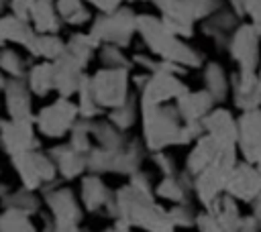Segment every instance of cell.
Wrapping results in <instances>:
<instances>
[{"mask_svg":"<svg viewBox=\"0 0 261 232\" xmlns=\"http://www.w3.org/2000/svg\"><path fill=\"white\" fill-rule=\"evenodd\" d=\"M137 31L141 33L145 45L153 55H157L163 61L177 63L186 69L194 67H204V55L184 43V39L175 37L161 18L151 16V14H141L137 16Z\"/></svg>","mask_w":261,"mask_h":232,"instance_id":"1","label":"cell"},{"mask_svg":"<svg viewBox=\"0 0 261 232\" xmlns=\"http://www.w3.org/2000/svg\"><path fill=\"white\" fill-rule=\"evenodd\" d=\"M143 110V132L145 144L151 151H163L169 144H184V118L177 106H141Z\"/></svg>","mask_w":261,"mask_h":232,"instance_id":"2","label":"cell"},{"mask_svg":"<svg viewBox=\"0 0 261 232\" xmlns=\"http://www.w3.org/2000/svg\"><path fill=\"white\" fill-rule=\"evenodd\" d=\"M237 163V147H222L218 157L194 177V191L204 208H210L214 199L224 193L228 175Z\"/></svg>","mask_w":261,"mask_h":232,"instance_id":"3","label":"cell"},{"mask_svg":"<svg viewBox=\"0 0 261 232\" xmlns=\"http://www.w3.org/2000/svg\"><path fill=\"white\" fill-rule=\"evenodd\" d=\"M137 31V16L130 8H116L112 12H104L92 26L90 35L98 43H112L118 47H126Z\"/></svg>","mask_w":261,"mask_h":232,"instance_id":"4","label":"cell"},{"mask_svg":"<svg viewBox=\"0 0 261 232\" xmlns=\"http://www.w3.org/2000/svg\"><path fill=\"white\" fill-rule=\"evenodd\" d=\"M90 85L100 108H118L128 100V67H104Z\"/></svg>","mask_w":261,"mask_h":232,"instance_id":"5","label":"cell"},{"mask_svg":"<svg viewBox=\"0 0 261 232\" xmlns=\"http://www.w3.org/2000/svg\"><path fill=\"white\" fill-rule=\"evenodd\" d=\"M226 51L239 69L257 71L261 65V35L251 22H241L228 37Z\"/></svg>","mask_w":261,"mask_h":232,"instance_id":"6","label":"cell"},{"mask_svg":"<svg viewBox=\"0 0 261 232\" xmlns=\"http://www.w3.org/2000/svg\"><path fill=\"white\" fill-rule=\"evenodd\" d=\"M188 92V85L179 79L177 73L167 69H157L149 75L145 88L141 90V106H159L175 102L181 94Z\"/></svg>","mask_w":261,"mask_h":232,"instance_id":"7","label":"cell"},{"mask_svg":"<svg viewBox=\"0 0 261 232\" xmlns=\"http://www.w3.org/2000/svg\"><path fill=\"white\" fill-rule=\"evenodd\" d=\"M230 100L239 112L261 108V77L253 69H239L230 73Z\"/></svg>","mask_w":261,"mask_h":232,"instance_id":"8","label":"cell"},{"mask_svg":"<svg viewBox=\"0 0 261 232\" xmlns=\"http://www.w3.org/2000/svg\"><path fill=\"white\" fill-rule=\"evenodd\" d=\"M237 149L241 151L243 161L255 165L261 171V108L241 112Z\"/></svg>","mask_w":261,"mask_h":232,"instance_id":"9","label":"cell"},{"mask_svg":"<svg viewBox=\"0 0 261 232\" xmlns=\"http://www.w3.org/2000/svg\"><path fill=\"white\" fill-rule=\"evenodd\" d=\"M77 110L80 108H75L67 98L61 96L51 106L43 108L39 112V116H35L37 128L45 136H63L73 126V120H75Z\"/></svg>","mask_w":261,"mask_h":232,"instance_id":"10","label":"cell"},{"mask_svg":"<svg viewBox=\"0 0 261 232\" xmlns=\"http://www.w3.org/2000/svg\"><path fill=\"white\" fill-rule=\"evenodd\" d=\"M12 163L18 169L27 189H35L43 181H51L55 177V165L43 153H37V151L18 153V155H12Z\"/></svg>","mask_w":261,"mask_h":232,"instance_id":"11","label":"cell"},{"mask_svg":"<svg viewBox=\"0 0 261 232\" xmlns=\"http://www.w3.org/2000/svg\"><path fill=\"white\" fill-rule=\"evenodd\" d=\"M224 191L237 201L251 204L261 193V171L247 161H239L228 175Z\"/></svg>","mask_w":261,"mask_h":232,"instance_id":"12","label":"cell"},{"mask_svg":"<svg viewBox=\"0 0 261 232\" xmlns=\"http://www.w3.org/2000/svg\"><path fill=\"white\" fill-rule=\"evenodd\" d=\"M204 132L216 138L224 147H237L239 142V118L222 106H214L204 118H202Z\"/></svg>","mask_w":261,"mask_h":232,"instance_id":"13","label":"cell"},{"mask_svg":"<svg viewBox=\"0 0 261 232\" xmlns=\"http://www.w3.org/2000/svg\"><path fill=\"white\" fill-rule=\"evenodd\" d=\"M33 122L35 120H14V118H10L8 122L4 120L0 122V142L6 153L18 155L24 151H33L37 147Z\"/></svg>","mask_w":261,"mask_h":232,"instance_id":"14","label":"cell"},{"mask_svg":"<svg viewBox=\"0 0 261 232\" xmlns=\"http://www.w3.org/2000/svg\"><path fill=\"white\" fill-rule=\"evenodd\" d=\"M175 106H177V112L184 118V122H200L216 106V100L212 98V94L206 88L198 90V92L188 90L186 94H181L175 100Z\"/></svg>","mask_w":261,"mask_h":232,"instance_id":"15","label":"cell"},{"mask_svg":"<svg viewBox=\"0 0 261 232\" xmlns=\"http://www.w3.org/2000/svg\"><path fill=\"white\" fill-rule=\"evenodd\" d=\"M222 147L224 144H220L216 138H212L210 134H202L196 142H194V147H192V151H190V155H188V159H186V171L192 175V177H196L198 173H202L216 157H218V153L222 151Z\"/></svg>","mask_w":261,"mask_h":232,"instance_id":"16","label":"cell"},{"mask_svg":"<svg viewBox=\"0 0 261 232\" xmlns=\"http://www.w3.org/2000/svg\"><path fill=\"white\" fill-rule=\"evenodd\" d=\"M31 90L18 81V77L10 79L4 88V96H6V110L10 114V118L14 120H35V116L31 114Z\"/></svg>","mask_w":261,"mask_h":232,"instance_id":"17","label":"cell"},{"mask_svg":"<svg viewBox=\"0 0 261 232\" xmlns=\"http://www.w3.org/2000/svg\"><path fill=\"white\" fill-rule=\"evenodd\" d=\"M47 201L53 210L55 216V224H75L82 216L80 204L75 201V197L71 195L69 189H59L53 191L51 195H47Z\"/></svg>","mask_w":261,"mask_h":232,"instance_id":"18","label":"cell"},{"mask_svg":"<svg viewBox=\"0 0 261 232\" xmlns=\"http://www.w3.org/2000/svg\"><path fill=\"white\" fill-rule=\"evenodd\" d=\"M204 88L212 94V98L218 102H224L230 96V75L224 71V67L216 61H208L202 71Z\"/></svg>","mask_w":261,"mask_h":232,"instance_id":"19","label":"cell"},{"mask_svg":"<svg viewBox=\"0 0 261 232\" xmlns=\"http://www.w3.org/2000/svg\"><path fill=\"white\" fill-rule=\"evenodd\" d=\"M206 210H210V212L216 216V220H218V224L222 226L224 232H239V226H241L243 216H241L239 204H237V199H234L232 195H228V193L224 191V193H222L220 197H216L214 204H212L210 208H206Z\"/></svg>","mask_w":261,"mask_h":232,"instance_id":"20","label":"cell"},{"mask_svg":"<svg viewBox=\"0 0 261 232\" xmlns=\"http://www.w3.org/2000/svg\"><path fill=\"white\" fill-rule=\"evenodd\" d=\"M218 8H222V0H175L165 10H173L190 18L192 22H198V20H206L208 16H212Z\"/></svg>","mask_w":261,"mask_h":232,"instance_id":"21","label":"cell"},{"mask_svg":"<svg viewBox=\"0 0 261 232\" xmlns=\"http://www.w3.org/2000/svg\"><path fill=\"white\" fill-rule=\"evenodd\" d=\"M31 26L35 33H57L59 31V12L51 0H35L29 12Z\"/></svg>","mask_w":261,"mask_h":232,"instance_id":"22","label":"cell"},{"mask_svg":"<svg viewBox=\"0 0 261 232\" xmlns=\"http://www.w3.org/2000/svg\"><path fill=\"white\" fill-rule=\"evenodd\" d=\"M239 20H241V16H239L230 6H228V8H218L212 16H208V18L204 20L202 28H204V33H206L208 37H214V39H218L220 35L230 37V33L241 24Z\"/></svg>","mask_w":261,"mask_h":232,"instance_id":"23","label":"cell"},{"mask_svg":"<svg viewBox=\"0 0 261 232\" xmlns=\"http://www.w3.org/2000/svg\"><path fill=\"white\" fill-rule=\"evenodd\" d=\"M51 157H53L55 165L59 167V171L65 177H75L88 165V161L84 159V153L75 151L71 144H67V147H55L51 151Z\"/></svg>","mask_w":261,"mask_h":232,"instance_id":"24","label":"cell"},{"mask_svg":"<svg viewBox=\"0 0 261 232\" xmlns=\"http://www.w3.org/2000/svg\"><path fill=\"white\" fill-rule=\"evenodd\" d=\"M27 49L37 57H45V59L55 61L65 51V43L55 33H35V37L31 39Z\"/></svg>","mask_w":261,"mask_h":232,"instance_id":"25","label":"cell"},{"mask_svg":"<svg viewBox=\"0 0 261 232\" xmlns=\"http://www.w3.org/2000/svg\"><path fill=\"white\" fill-rule=\"evenodd\" d=\"M0 35H2L4 41H12V43H18V45L27 47L31 43V39L35 37V28L29 26L24 18L2 16L0 18Z\"/></svg>","mask_w":261,"mask_h":232,"instance_id":"26","label":"cell"},{"mask_svg":"<svg viewBox=\"0 0 261 232\" xmlns=\"http://www.w3.org/2000/svg\"><path fill=\"white\" fill-rule=\"evenodd\" d=\"M29 90L37 96H45L51 90H55L53 63H39L29 71Z\"/></svg>","mask_w":261,"mask_h":232,"instance_id":"27","label":"cell"},{"mask_svg":"<svg viewBox=\"0 0 261 232\" xmlns=\"http://www.w3.org/2000/svg\"><path fill=\"white\" fill-rule=\"evenodd\" d=\"M106 199H108V191H106L104 183L98 177H94V175L86 177L84 179V187H82V201H84V206L88 210H96Z\"/></svg>","mask_w":261,"mask_h":232,"instance_id":"28","label":"cell"},{"mask_svg":"<svg viewBox=\"0 0 261 232\" xmlns=\"http://www.w3.org/2000/svg\"><path fill=\"white\" fill-rule=\"evenodd\" d=\"M0 232H35L27 212L18 208H8L0 216Z\"/></svg>","mask_w":261,"mask_h":232,"instance_id":"29","label":"cell"},{"mask_svg":"<svg viewBox=\"0 0 261 232\" xmlns=\"http://www.w3.org/2000/svg\"><path fill=\"white\" fill-rule=\"evenodd\" d=\"M108 120H110L118 130H126L128 126H133V122H135V104L130 102V98H128L122 106L112 108Z\"/></svg>","mask_w":261,"mask_h":232,"instance_id":"30","label":"cell"},{"mask_svg":"<svg viewBox=\"0 0 261 232\" xmlns=\"http://www.w3.org/2000/svg\"><path fill=\"white\" fill-rule=\"evenodd\" d=\"M0 69L12 77H20L22 75V59L16 51L12 49H4L0 51Z\"/></svg>","mask_w":261,"mask_h":232,"instance_id":"31","label":"cell"},{"mask_svg":"<svg viewBox=\"0 0 261 232\" xmlns=\"http://www.w3.org/2000/svg\"><path fill=\"white\" fill-rule=\"evenodd\" d=\"M100 59L106 67H128V59L122 55L120 47L118 45H112V43H106L100 51Z\"/></svg>","mask_w":261,"mask_h":232,"instance_id":"32","label":"cell"},{"mask_svg":"<svg viewBox=\"0 0 261 232\" xmlns=\"http://www.w3.org/2000/svg\"><path fill=\"white\" fill-rule=\"evenodd\" d=\"M169 216H171L173 226H179V228L196 226V214H194V210L188 204H179V206L171 208L169 210Z\"/></svg>","mask_w":261,"mask_h":232,"instance_id":"33","label":"cell"},{"mask_svg":"<svg viewBox=\"0 0 261 232\" xmlns=\"http://www.w3.org/2000/svg\"><path fill=\"white\" fill-rule=\"evenodd\" d=\"M196 228H198V232H224L222 226L218 224L216 216L210 210L196 214Z\"/></svg>","mask_w":261,"mask_h":232,"instance_id":"34","label":"cell"},{"mask_svg":"<svg viewBox=\"0 0 261 232\" xmlns=\"http://www.w3.org/2000/svg\"><path fill=\"white\" fill-rule=\"evenodd\" d=\"M55 8H57V12L63 20H69L77 10L84 8V4H82V0H57Z\"/></svg>","mask_w":261,"mask_h":232,"instance_id":"35","label":"cell"},{"mask_svg":"<svg viewBox=\"0 0 261 232\" xmlns=\"http://www.w3.org/2000/svg\"><path fill=\"white\" fill-rule=\"evenodd\" d=\"M245 18H247V22H251V24L259 31V35H261V0H251Z\"/></svg>","mask_w":261,"mask_h":232,"instance_id":"36","label":"cell"},{"mask_svg":"<svg viewBox=\"0 0 261 232\" xmlns=\"http://www.w3.org/2000/svg\"><path fill=\"white\" fill-rule=\"evenodd\" d=\"M33 2H35V0H10V8H12L14 16L29 20V12H31Z\"/></svg>","mask_w":261,"mask_h":232,"instance_id":"37","label":"cell"},{"mask_svg":"<svg viewBox=\"0 0 261 232\" xmlns=\"http://www.w3.org/2000/svg\"><path fill=\"white\" fill-rule=\"evenodd\" d=\"M155 159H157V167L163 171V175H175V165H173V159H169V157H167V155H163L161 151H157Z\"/></svg>","mask_w":261,"mask_h":232,"instance_id":"38","label":"cell"},{"mask_svg":"<svg viewBox=\"0 0 261 232\" xmlns=\"http://www.w3.org/2000/svg\"><path fill=\"white\" fill-rule=\"evenodd\" d=\"M259 230H261V222H259L253 214L243 216L241 226H239V232H259Z\"/></svg>","mask_w":261,"mask_h":232,"instance_id":"39","label":"cell"},{"mask_svg":"<svg viewBox=\"0 0 261 232\" xmlns=\"http://www.w3.org/2000/svg\"><path fill=\"white\" fill-rule=\"evenodd\" d=\"M88 2H92L96 8H100L102 12H112V10H116L118 6H120V2H124V0H88Z\"/></svg>","mask_w":261,"mask_h":232,"instance_id":"40","label":"cell"},{"mask_svg":"<svg viewBox=\"0 0 261 232\" xmlns=\"http://www.w3.org/2000/svg\"><path fill=\"white\" fill-rule=\"evenodd\" d=\"M249 4H251V0H228V6H230V8H232L241 18H245Z\"/></svg>","mask_w":261,"mask_h":232,"instance_id":"41","label":"cell"},{"mask_svg":"<svg viewBox=\"0 0 261 232\" xmlns=\"http://www.w3.org/2000/svg\"><path fill=\"white\" fill-rule=\"evenodd\" d=\"M251 214L261 222V193L251 201Z\"/></svg>","mask_w":261,"mask_h":232,"instance_id":"42","label":"cell"},{"mask_svg":"<svg viewBox=\"0 0 261 232\" xmlns=\"http://www.w3.org/2000/svg\"><path fill=\"white\" fill-rule=\"evenodd\" d=\"M149 2H153V4H155L159 10H165V8H167L171 2H175V0H149Z\"/></svg>","mask_w":261,"mask_h":232,"instance_id":"43","label":"cell"},{"mask_svg":"<svg viewBox=\"0 0 261 232\" xmlns=\"http://www.w3.org/2000/svg\"><path fill=\"white\" fill-rule=\"evenodd\" d=\"M257 73H259V77H261V65H259V69H257Z\"/></svg>","mask_w":261,"mask_h":232,"instance_id":"44","label":"cell"},{"mask_svg":"<svg viewBox=\"0 0 261 232\" xmlns=\"http://www.w3.org/2000/svg\"><path fill=\"white\" fill-rule=\"evenodd\" d=\"M106 232H116V228H114V230H106Z\"/></svg>","mask_w":261,"mask_h":232,"instance_id":"45","label":"cell"},{"mask_svg":"<svg viewBox=\"0 0 261 232\" xmlns=\"http://www.w3.org/2000/svg\"><path fill=\"white\" fill-rule=\"evenodd\" d=\"M45 232H49V230H45Z\"/></svg>","mask_w":261,"mask_h":232,"instance_id":"46","label":"cell"}]
</instances>
